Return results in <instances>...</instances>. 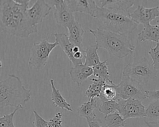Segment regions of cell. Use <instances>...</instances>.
I'll return each instance as SVG.
<instances>
[{"mask_svg": "<svg viewBox=\"0 0 159 127\" xmlns=\"http://www.w3.org/2000/svg\"><path fill=\"white\" fill-rule=\"evenodd\" d=\"M29 1H0V27L3 32L19 38H27L38 32L37 26L33 25L27 15Z\"/></svg>", "mask_w": 159, "mask_h": 127, "instance_id": "6da1fadb", "label": "cell"}, {"mask_svg": "<svg viewBox=\"0 0 159 127\" xmlns=\"http://www.w3.org/2000/svg\"><path fill=\"white\" fill-rule=\"evenodd\" d=\"M99 48L106 50L109 55L120 59L132 54L135 49L127 34L115 33L101 28L89 29Z\"/></svg>", "mask_w": 159, "mask_h": 127, "instance_id": "7a4b0ae2", "label": "cell"}, {"mask_svg": "<svg viewBox=\"0 0 159 127\" xmlns=\"http://www.w3.org/2000/svg\"><path fill=\"white\" fill-rule=\"evenodd\" d=\"M31 97V89L23 85L20 79L14 75L9 76L0 82V108L7 107L17 108L24 106Z\"/></svg>", "mask_w": 159, "mask_h": 127, "instance_id": "3957f363", "label": "cell"}, {"mask_svg": "<svg viewBox=\"0 0 159 127\" xmlns=\"http://www.w3.org/2000/svg\"><path fill=\"white\" fill-rule=\"evenodd\" d=\"M93 17L99 19L106 30L117 33L128 34L138 26L131 17L129 11L97 7Z\"/></svg>", "mask_w": 159, "mask_h": 127, "instance_id": "277c9868", "label": "cell"}, {"mask_svg": "<svg viewBox=\"0 0 159 127\" xmlns=\"http://www.w3.org/2000/svg\"><path fill=\"white\" fill-rule=\"evenodd\" d=\"M157 73L158 71L145 58H142L137 62L127 64L122 71V74L129 76L142 85L154 79L157 77Z\"/></svg>", "mask_w": 159, "mask_h": 127, "instance_id": "5b68a950", "label": "cell"}, {"mask_svg": "<svg viewBox=\"0 0 159 127\" xmlns=\"http://www.w3.org/2000/svg\"><path fill=\"white\" fill-rule=\"evenodd\" d=\"M58 45L57 42H50L47 39H43L34 43L30 50L29 67L37 70L44 68L48 62L52 51Z\"/></svg>", "mask_w": 159, "mask_h": 127, "instance_id": "8992f818", "label": "cell"}, {"mask_svg": "<svg viewBox=\"0 0 159 127\" xmlns=\"http://www.w3.org/2000/svg\"><path fill=\"white\" fill-rule=\"evenodd\" d=\"M117 90L119 99L142 100L147 98L142 85L124 74L122 75L121 81L117 85Z\"/></svg>", "mask_w": 159, "mask_h": 127, "instance_id": "52a82bcc", "label": "cell"}, {"mask_svg": "<svg viewBox=\"0 0 159 127\" xmlns=\"http://www.w3.org/2000/svg\"><path fill=\"white\" fill-rule=\"evenodd\" d=\"M117 102V112L125 120L130 118H146V108L141 100L119 99Z\"/></svg>", "mask_w": 159, "mask_h": 127, "instance_id": "ba28073f", "label": "cell"}, {"mask_svg": "<svg viewBox=\"0 0 159 127\" xmlns=\"http://www.w3.org/2000/svg\"><path fill=\"white\" fill-rule=\"evenodd\" d=\"M54 7L53 15L56 23L59 25L68 28L75 19L73 13L68 7L66 1H55Z\"/></svg>", "mask_w": 159, "mask_h": 127, "instance_id": "9c48e42d", "label": "cell"}, {"mask_svg": "<svg viewBox=\"0 0 159 127\" xmlns=\"http://www.w3.org/2000/svg\"><path fill=\"white\" fill-rule=\"evenodd\" d=\"M52 6L43 0H37L27 11V17L30 23L37 26L43 22L51 11Z\"/></svg>", "mask_w": 159, "mask_h": 127, "instance_id": "30bf717a", "label": "cell"}, {"mask_svg": "<svg viewBox=\"0 0 159 127\" xmlns=\"http://www.w3.org/2000/svg\"><path fill=\"white\" fill-rule=\"evenodd\" d=\"M159 17V6L146 8L143 6L139 5L137 7L130 13L132 20L138 25L142 24L145 25Z\"/></svg>", "mask_w": 159, "mask_h": 127, "instance_id": "8fae6325", "label": "cell"}, {"mask_svg": "<svg viewBox=\"0 0 159 127\" xmlns=\"http://www.w3.org/2000/svg\"><path fill=\"white\" fill-rule=\"evenodd\" d=\"M53 35L55 38V42L58 43L61 50L68 56L73 66L83 64L81 60H76L75 58L74 48L75 45L70 41L68 36L66 34L64 33H55Z\"/></svg>", "mask_w": 159, "mask_h": 127, "instance_id": "7c38bea8", "label": "cell"}, {"mask_svg": "<svg viewBox=\"0 0 159 127\" xmlns=\"http://www.w3.org/2000/svg\"><path fill=\"white\" fill-rule=\"evenodd\" d=\"M66 2L73 13H85L91 17L98 7L96 1L93 0H66Z\"/></svg>", "mask_w": 159, "mask_h": 127, "instance_id": "4fadbf2b", "label": "cell"}, {"mask_svg": "<svg viewBox=\"0 0 159 127\" xmlns=\"http://www.w3.org/2000/svg\"><path fill=\"white\" fill-rule=\"evenodd\" d=\"M71 80L80 86L83 82L93 75V69L92 67L87 66L84 64H80L73 66L69 71Z\"/></svg>", "mask_w": 159, "mask_h": 127, "instance_id": "5bb4252c", "label": "cell"}, {"mask_svg": "<svg viewBox=\"0 0 159 127\" xmlns=\"http://www.w3.org/2000/svg\"><path fill=\"white\" fill-rule=\"evenodd\" d=\"M68 30L70 41L74 45L79 47L82 51H84L83 48V36L85 32L82 25L75 20L68 28Z\"/></svg>", "mask_w": 159, "mask_h": 127, "instance_id": "9a60e30c", "label": "cell"}, {"mask_svg": "<svg viewBox=\"0 0 159 127\" xmlns=\"http://www.w3.org/2000/svg\"><path fill=\"white\" fill-rule=\"evenodd\" d=\"M138 40L140 42L151 41L158 43L159 41V25H152L150 24L143 25V28L138 33Z\"/></svg>", "mask_w": 159, "mask_h": 127, "instance_id": "2e32d148", "label": "cell"}, {"mask_svg": "<svg viewBox=\"0 0 159 127\" xmlns=\"http://www.w3.org/2000/svg\"><path fill=\"white\" fill-rule=\"evenodd\" d=\"M97 98H94L81 104L77 109L78 115L86 119H96L94 110L97 108Z\"/></svg>", "mask_w": 159, "mask_h": 127, "instance_id": "e0dca14e", "label": "cell"}, {"mask_svg": "<svg viewBox=\"0 0 159 127\" xmlns=\"http://www.w3.org/2000/svg\"><path fill=\"white\" fill-rule=\"evenodd\" d=\"M50 84L52 88L51 98L53 104L55 107H60L62 110H66L70 112H72L73 109L71 108V105L66 100V99L62 96L60 90L55 86L54 81L53 79L50 80Z\"/></svg>", "mask_w": 159, "mask_h": 127, "instance_id": "ac0fdd59", "label": "cell"}, {"mask_svg": "<svg viewBox=\"0 0 159 127\" xmlns=\"http://www.w3.org/2000/svg\"><path fill=\"white\" fill-rule=\"evenodd\" d=\"M99 1L102 7L124 11H128L134 4V1L128 0H101Z\"/></svg>", "mask_w": 159, "mask_h": 127, "instance_id": "d6986e66", "label": "cell"}, {"mask_svg": "<svg viewBox=\"0 0 159 127\" xmlns=\"http://www.w3.org/2000/svg\"><path fill=\"white\" fill-rule=\"evenodd\" d=\"M90 80L92 81L93 83L89 85L84 93V95L89 99L99 98L101 94L103 87L107 82L102 79L94 77H90Z\"/></svg>", "mask_w": 159, "mask_h": 127, "instance_id": "ffe728a7", "label": "cell"}, {"mask_svg": "<svg viewBox=\"0 0 159 127\" xmlns=\"http://www.w3.org/2000/svg\"><path fill=\"white\" fill-rule=\"evenodd\" d=\"M98 48L99 47L96 43L94 45H91L86 48V49L84 50V65L93 68L101 62L98 54Z\"/></svg>", "mask_w": 159, "mask_h": 127, "instance_id": "44dd1931", "label": "cell"}, {"mask_svg": "<svg viewBox=\"0 0 159 127\" xmlns=\"http://www.w3.org/2000/svg\"><path fill=\"white\" fill-rule=\"evenodd\" d=\"M107 59L101 62L99 64L93 67V77L106 81L107 84H113L114 82L110 79V73L106 64Z\"/></svg>", "mask_w": 159, "mask_h": 127, "instance_id": "7402d4cb", "label": "cell"}, {"mask_svg": "<svg viewBox=\"0 0 159 127\" xmlns=\"http://www.w3.org/2000/svg\"><path fill=\"white\" fill-rule=\"evenodd\" d=\"M99 99V100H118L119 98L117 90V85L106 83L103 87Z\"/></svg>", "mask_w": 159, "mask_h": 127, "instance_id": "603a6c76", "label": "cell"}, {"mask_svg": "<svg viewBox=\"0 0 159 127\" xmlns=\"http://www.w3.org/2000/svg\"><path fill=\"white\" fill-rule=\"evenodd\" d=\"M100 101L99 104L98 105H97V108L104 116L117 112V100H100Z\"/></svg>", "mask_w": 159, "mask_h": 127, "instance_id": "cb8c5ba5", "label": "cell"}, {"mask_svg": "<svg viewBox=\"0 0 159 127\" xmlns=\"http://www.w3.org/2000/svg\"><path fill=\"white\" fill-rule=\"evenodd\" d=\"M104 120L107 127H124L126 124L125 120L118 112L104 116Z\"/></svg>", "mask_w": 159, "mask_h": 127, "instance_id": "d4e9b609", "label": "cell"}, {"mask_svg": "<svg viewBox=\"0 0 159 127\" xmlns=\"http://www.w3.org/2000/svg\"><path fill=\"white\" fill-rule=\"evenodd\" d=\"M146 118L148 121H158L159 100L152 102L146 109Z\"/></svg>", "mask_w": 159, "mask_h": 127, "instance_id": "484cf974", "label": "cell"}, {"mask_svg": "<svg viewBox=\"0 0 159 127\" xmlns=\"http://www.w3.org/2000/svg\"><path fill=\"white\" fill-rule=\"evenodd\" d=\"M23 108V106H19L12 112L6 114L0 118V127H16L14 124V117L17 110Z\"/></svg>", "mask_w": 159, "mask_h": 127, "instance_id": "4316f807", "label": "cell"}, {"mask_svg": "<svg viewBox=\"0 0 159 127\" xmlns=\"http://www.w3.org/2000/svg\"><path fill=\"white\" fill-rule=\"evenodd\" d=\"M148 54L152 59L153 68L157 70L159 69V42L157 43L155 47L150 49Z\"/></svg>", "mask_w": 159, "mask_h": 127, "instance_id": "83f0119b", "label": "cell"}, {"mask_svg": "<svg viewBox=\"0 0 159 127\" xmlns=\"http://www.w3.org/2000/svg\"><path fill=\"white\" fill-rule=\"evenodd\" d=\"M33 113L35 117L33 123L35 127H48V121L44 120L35 110H34Z\"/></svg>", "mask_w": 159, "mask_h": 127, "instance_id": "f1b7e54d", "label": "cell"}, {"mask_svg": "<svg viewBox=\"0 0 159 127\" xmlns=\"http://www.w3.org/2000/svg\"><path fill=\"white\" fill-rule=\"evenodd\" d=\"M62 113L58 112L55 116L48 121V127H63L62 126Z\"/></svg>", "mask_w": 159, "mask_h": 127, "instance_id": "f546056e", "label": "cell"}, {"mask_svg": "<svg viewBox=\"0 0 159 127\" xmlns=\"http://www.w3.org/2000/svg\"><path fill=\"white\" fill-rule=\"evenodd\" d=\"M147 98L155 100H159V90H145Z\"/></svg>", "mask_w": 159, "mask_h": 127, "instance_id": "4dcf8cb0", "label": "cell"}, {"mask_svg": "<svg viewBox=\"0 0 159 127\" xmlns=\"http://www.w3.org/2000/svg\"><path fill=\"white\" fill-rule=\"evenodd\" d=\"M89 127H102L100 121L96 119H86Z\"/></svg>", "mask_w": 159, "mask_h": 127, "instance_id": "1f68e13d", "label": "cell"}, {"mask_svg": "<svg viewBox=\"0 0 159 127\" xmlns=\"http://www.w3.org/2000/svg\"><path fill=\"white\" fill-rule=\"evenodd\" d=\"M145 123L148 126V127H159L158 121H148L145 120Z\"/></svg>", "mask_w": 159, "mask_h": 127, "instance_id": "d6a6232c", "label": "cell"}, {"mask_svg": "<svg viewBox=\"0 0 159 127\" xmlns=\"http://www.w3.org/2000/svg\"><path fill=\"white\" fill-rule=\"evenodd\" d=\"M158 22H159V20H158Z\"/></svg>", "mask_w": 159, "mask_h": 127, "instance_id": "836d02e7", "label": "cell"}, {"mask_svg": "<svg viewBox=\"0 0 159 127\" xmlns=\"http://www.w3.org/2000/svg\"><path fill=\"white\" fill-rule=\"evenodd\" d=\"M158 122H159V120H158Z\"/></svg>", "mask_w": 159, "mask_h": 127, "instance_id": "e575fe53", "label": "cell"}]
</instances>
